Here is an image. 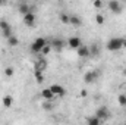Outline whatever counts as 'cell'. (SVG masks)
Returning <instances> with one entry per match:
<instances>
[{
  "mask_svg": "<svg viewBox=\"0 0 126 125\" xmlns=\"http://www.w3.org/2000/svg\"><path fill=\"white\" fill-rule=\"evenodd\" d=\"M123 47V38L122 37H113L107 41V50L110 52H117Z\"/></svg>",
  "mask_w": 126,
  "mask_h": 125,
  "instance_id": "obj_1",
  "label": "cell"
},
{
  "mask_svg": "<svg viewBox=\"0 0 126 125\" xmlns=\"http://www.w3.org/2000/svg\"><path fill=\"white\" fill-rule=\"evenodd\" d=\"M46 44H48V41H47L44 37H38V38H35V40L31 43V52L32 53L40 55V52L43 50V47H44Z\"/></svg>",
  "mask_w": 126,
  "mask_h": 125,
  "instance_id": "obj_2",
  "label": "cell"
},
{
  "mask_svg": "<svg viewBox=\"0 0 126 125\" xmlns=\"http://www.w3.org/2000/svg\"><path fill=\"white\" fill-rule=\"evenodd\" d=\"M100 75H101V71H88V72H85V75H84V83L85 84H93L94 81H97L98 78H100Z\"/></svg>",
  "mask_w": 126,
  "mask_h": 125,
  "instance_id": "obj_3",
  "label": "cell"
},
{
  "mask_svg": "<svg viewBox=\"0 0 126 125\" xmlns=\"http://www.w3.org/2000/svg\"><path fill=\"white\" fill-rule=\"evenodd\" d=\"M109 9H110V12H113V13H116V15H119V13H122V10H123V7H122V4H120V1L119 0H109Z\"/></svg>",
  "mask_w": 126,
  "mask_h": 125,
  "instance_id": "obj_4",
  "label": "cell"
},
{
  "mask_svg": "<svg viewBox=\"0 0 126 125\" xmlns=\"http://www.w3.org/2000/svg\"><path fill=\"white\" fill-rule=\"evenodd\" d=\"M50 46H51V50H54V52H62L63 47H64V41H63L62 38H53L50 43H48Z\"/></svg>",
  "mask_w": 126,
  "mask_h": 125,
  "instance_id": "obj_5",
  "label": "cell"
},
{
  "mask_svg": "<svg viewBox=\"0 0 126 125\" xmlns=\"http://www.w3.org/2000/svg\"><path fill=\"white\" fill-rule=\"evenodd\" d=\"M66 44H67L70 49L76 50L79 46H82V40H81L79 37H69V38H67V41H66Z\"/></svg>",
  "mask_w": 126,
  "mask_h": 125,
  "instance_id": "obj_6",
  "label": "cell"
},
{
  "mask_svg": "<svg viewBox=\"0 0 126 125\" xmlns=\"http://www.w3.org/2000/svg\"><path fill=\"white\" fill-rule=\"evenodd\" d=\"M95 116H98L103 122L110 116V112H109V109L106 107V106H101V107H98L97 110H95Z\"/></svg>",
  "mask_w": 126,
  "mask_h": 125,
  "instance_id": "obj_7",
  "label": "cell"
},
{
  "mask_svg": "<svg viewBox=\"0 0 126 125\" xmlns=\"http://www.w3.org/2000/svg\"><path fill=\"white\" fill-rule=\"evenodd\" d=\"M76 53H78V56L79 58H90L91 56V53H90V46H79L78 49H76Z\"/></svg>",
  "mask_w": 126,
  "mask_h": 125,
  "instance_id": "obj_8",
  "label": "cell"
},
{
  "mask_svg": "<svg viewBox=\"0 0 126 125\" xmlns=\"http://www.w3.org/2000/svg\"><path fill=\"white\" fill-rule=\"evenodd\" d=\"M50 90L54 93V96H64V94H66L64 87L60 85V84H51V85H50Z\"/></svg>",
  "mask_w": 126,
  "mask_h": 125,
  "instance_id": "obj_9",
  "label": "cell"
},
{
  "mask_svg": "<svg viewBox=\"0 0 126 125\" xmlns=\"http://www.w3.org/2000/svg\"><path fill=\"white\" fill-rule=\"evenodd\" d=\"M24 24H25L27 27H34V25H35V15H34L32 12L24 15Z\"/></svg>",
  "mask_w": 126,
  "mask_h": 125,
  "instance_id": "obj_10",
  "label": "cell"
},
{
  "mask_svg": "<svg viewBox=\"0 0 126 125\" xmlns=\"http://www.w3.org/2000/svg\"><path fill=\"white\" fill-rule=\"evenodd\" d=\"M18 10H19V13H22V15H27V13H30L32 12V7L28 4V3H25V1H22V4L18 7Z\"/></svg>",
  "mask_w": 126,
  "mask_h": 125,
  "instance_id": "obj_11",
  "label": "cell"
},
{
  "mask_svg": "<svg viewBox=\"0 0 126 125\" xmlns=\"http://www.w3.org/2000/svg\"><path fill=\"white\" fill-rule=\"evenodd\" d=\"M41 97L44 99V100H53V97H54V93L50 90V87L48 88H44L43 91H41Z\"/></svg>",
  "mask_w": 126,
  "mask_h": 125,
  "instance_id": "obj_12",
  "label": "cell"
},
{
  "mask_svg": "<svg viewBox=\"0 0 126 125\" xmlns=\"http://www.w3.org/2000/svg\"><path fill=\"white\" fill-rule=\"evenodd\" d=\"M90 53H91V56H94V58H97V56H100V53H101V49H100V46L98 44H91L90 46Z\"/></svg>",
  "mask_w": 126,
  "mask_h": 125,
  "instance_id": "obj_13",
  "label": "cell"
},
{
  "mask_svg": "<svg viewBox=\"0 0 126 125\" xmlns=\"http://www.w3.org/2000/svg\"><path fill=\"white\" fill-rule=\"evenodd\" d=\"M6 41H7V46H9V47H16V46L19 44V38H18L16 35H13V34H12Z\"/></svg>",
  "mask_w": 126,
  "mask_h": 125,
  "instance_id": "obj_14",
  "label": "cell"
},
{
  "mask_svg": "<svg viewBox=\"0 0 126 125\" xmlns=\"http://www.w3.org/2000/svg\"><path fill=\"white\" fill-rule=\"evenodd\" d=\"M87 124L88 125H100V124H103V121L98 118V116H90V118H87Z\"/></svg>",
  "mask_w": 126,
  "mask_h": 125,
  "instance_id": "obj_15",
  "label": "cell"
},
{
  "mask_svg": "<svg viewBox=\"0 0 126 125\" xmlns=\"http://www.w3.org/2000/svg\"><path fill=\"white\" fill-rule=\"evenodd\" d=\"M69 24H72L73 27H76V28H78V27H81V25H82V21H81V18H79V16L72 15V16H70V22H69Z\"/></svg>",
  "mask_w": 126,
  "mask_h": 125,
  "instance_id": "obj_16",
  "label": "cell"
},
{
  "mask_svg": "<svg viewBox=\"0 0 126 125\" xmlns=\"http://www.w3.org/2000/svg\"><path fill=\"white\" fill-rule=\"evenodd\" d=\"M1 103H3V106H4V107H10V106H12V103H13L12 96H3Z\"/></svg>",
  "mask_w": 126,
  "mask_h": 125,
  "instance_id": "obj_17",
  "label": "cell"
},
{
  "mask_svg": "<svg viewBox=\"0 0 126 125\" xmlns=\"http://www.w3.org/2000/svg\"><path fill=\"white\" fill-rule=\"evenodd\" d=\"M46 65H47V62H46L43 58H40V59L35 62V69H38V71H43V69L46 68Z\"/></svg>",
  "mask_w": 126,
  "mask_h": 125,
  "instance_id": "obj_18",
  "label": "cell"
},
{
  "mask_svg": "<svg viewBox=\"0 0 126 125\" xmlns=\"http://www.w3.org/2000/svg\"><path fill=\"white\" fill-rule=\"evenodd\" d=\"M3 72H4V77L12 78V77H13V74H15V69H13V66H6Z\"/></svg>",
  "mask_w": 126,
  "mask_h": 125,
  "instance_id": "obj_19",
  "label": "cell"
},
{
  "mask_svg": "<svg viewBox=\"0 0 126 125\" xmlns=\"http://www.w3.org/2000/svg\"><path fill=\"white\" fill-rule=\"evenodd\" d=\"M35 81L38 83V84H41L43 81H44V77H43V71H38V69H35Z\"/></svg>",
  "mask_w": 126,
  "mask_h": 125,
  "instance_id": "obj_20",
  "label": "cell"
},
{
  "mask_svg": "<svg viewBox=\"0 0 126 125\" xmlns=\"http://www.w3.org/2000/svg\"><path fill=\"white\" fill-rule=\"evenodd\" d=\"M59 19H60V22H62V24H69V22H70V16H69L67 13H60Z\"/></svg>",
  "mask_w": 126,
  "mask_h": 125,
  "instance_id": "obj_21",
  "label": "cell"
},
{
  "mask_svg": "<svg viewBox=\"0 0 126 125\" xmlns=\"http://www.w3.org/2000/svg\"><path fill=\"white\" fill-rule=\"evenodd\" d=\"M117 102H119V104H120L122 107H126V94H119Z\"/></svg>",
  "mask_w": 126,
  "mask_h": 125,
  "instance_id": "obj_22",
  "label": "cell"
},
{
  "mask_svg": "<svg viewBox=\"0 0 126 125\" xmlns=\"http://www.w3.org/2000/svg\"><path fill=\"white\" fill-rule=\"evenodd\" d=\"M54 106H53V103H51V100H46L44 103H43V109L44 110H51Z\"/></svg>",
  "mask_w": 126,
  "mask_h": 125,
  "instance_id": "obj_23",
  "label": "cell"
},
{
  "mask_svg": "<svg viewBox=\"0 0 126 125\" xmlns=\"http://www.w3.org/2000/svg\"><path fill=\"white\" fill-rule=\"evenodd\" d=\"M9 28H10V24H9L6 19H1V21H0V30L3 31V30H9Z\"/></svg>",
  "mask_w": 126,
  "mask_h": 125,
  "instance_id": "obj_24",
  "label": "cell"
},
{
  "mask_svg": "<svg viewBox=\"0 0 126 125\" xmlns=\"http://www.w3.org/2000/svg\"><path fill=\"white\" fill-rule=\"evenodd\" d=\"M104 21H106V18H104L103 15H98V13L95 15V22H97L98 25H103V24H104Z\"/></svg>",
  "mask_w": 126,
  "mask_h": 125,
  "instance_id": "obj_25",
  "label": "cell"
},
{
  "mask_svg": "<svg viewBox=\"0 0 126 125\" xmlns=\"http://www.w3.org/2000/svg\"><path fill=\"white\" fill-rule=\"evenodd\" d=\"M10 35H12V28H9V30H3V31H1V37L6 38V40H7Z\"/></svg>",
  "mask_w": 126,
  "mask_h": 125,
  "instance_id": "obj_26",
  "label": "cell"
},
{
  "mask_svg": "<svg viewBox=\"0 0 126 125\" xmlns=\"http://www.w3.org/2000/svg\"><path fill=\"white\" fill-rule=\"evenodd\" d=\"M103 6V0H94V7L95 9H100Z\"/></svg>",
  "mask_w": 126,
  "mask_h": 125,
  "instance_id": "obj_27",
  "label": "cell"
},
{
  "mask_svg": "<svg viewBox=\"0 0 126 125\" xmlns=\"http://www.w3.org/2000/svg\"><path fill=\"white\" fill-rule=\"evenodd\" d=\"M123 47L126 49V37H123Z\"/></svg>",
  "mask_w": 126,
  "mask_h": 125,
  "instance_id": "obj_28",
  "label": "cell"
},
{
  "mask_svg": "<svg viewBox=\"0 0 126 125\" xmlns=\"http://www.w3.org/2000/svg\"><path fill=\"white\" fill-rule=\"evenodd\" d=\"M122 74H123V77H125V78H126V68H125V69H123V71H122Z\"/></svg>",
  "mask_w": 126,
  "mask_h": 125,
  "instance_id": "obj_29",
  "label": "cell"
},
{
  "mask_svg": "<svg viewBox=\"0 0 126 125\" xmlns=\"http://www.w3.org/2000/svg\"><path fill=\"white\" fill-rule=\"evenodd\" d=\"M4 3H6V0H0V6H1V4H4Z\"/></svg>",
  "mask_w": 126,
  "mask_h": 125,
  "instance_id": "obj_30",
  "label": "cell"
},
{
  "mask_svg": "<svg viewBox=\"0 0 126 125\" xmlns=\"http://www.w3.org/2000/svg\"><path fill=\"white\" fill-rule=\"evenodd\" d=\"M19 1H27V0H19Z\"/></svg>",
  "mask_w": 126,
  "mask_h": 125,
  "instance_id": "obj_31",
  "label": "cell"
},
{
  "mask_svg": "<svg viewBox=\"0 0 126 125\" xmlns=\"http://www.w3.org/2000/svg\"><path fill=\"white\" fill-rule=\"evenodd\" d=\"M125 88H126V85H125Z\"/></svg>",
  "mask_w": 126,
  "mask_h": 125,
  "instance_id": "obj_32",
  "label": "cell"
}]
</instances>
